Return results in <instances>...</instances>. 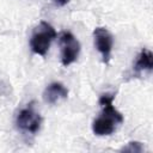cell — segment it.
<instances>
[{
  "mask_svg": "<svg viewBox=\"0 0 153 153\" xmlns=\"http://www.w3.org/2000/svg\"><path fill=\"white\" fill-rule=\"evenodd\" d=\"M114 98L112 93H103L99 97L102 112L92 122V131L97 136L111 135L116 130V127L124 121L123 115L114 106Z\"/></svg>",
  "mask_w": 153,
  "mask_h": 153,
  "instance_id": "1",
  "label": "cell"
},
{
  "mask_svg": "<svg viewBox=\"0 0 153 153\" xmlns=\"http://www.w3.org/2000/svg\"><path fill=\"white\" fill-rule=\"evenodd\" d=\"M56 38V31L51 24L42 20L32 31L30 38V48L32 53L45 56L48 53L51 42Z\"/></svg>",
  "mask_w": 153,
  "mask_h": 153,
  "instance_id": "2",
  "label": "cell"
},
{
  "mask_svg": "<svg viewBox=\"0 0 153 153\" xmlns=\"http://www.w3.org/2000/svg\"><path fill=\"white\" fill-rule=\"evenodd\" d=\"M16 124L17 128L24 133L36 134L39 130L42 124V117L35 110L33 103H30L25 108L19 110L16 117Z\"/></svg>",
  "mask_w": 153,
  "mask_h": 153,
  "instance_id": "3",
  "label": "cell"
},
{
  "mask_svg": "<svg viewBox=\"0 0 153 153\" xmlns=\"http://www.w3.org/2000/svg\"><path fill=\"white\" fill-rule=\"evenodd\" d=\"M61 45V62L65 67L76 61L80 53V43L75 36L69 31H63L60 35Z\"/></svg>",
  "mask_w": 153,
  "mask_h": 153,
  "instance_id": "4",
  "label": "cell"
},
{
  "mask_svg": "<svg viewBox=\"0 0 153 153\" xmlns=\"http://www.w3.org/2000/svg\"><path fill=\"white\" fill-rule=\"evenodd\" d=\"M93 41H94V47L102 55L103 62L108 65L111 59V51L114 45L112 35L105 27H96L93 30Z\"/></svg>",
  "mask_w": 153,
  "mask_h": 153,
  "instance_id": "5",
  "label": "cell"
},
{
  "mask_svg": "<svg viewBox=\"0 0 153 153\" xmlns=\"http://www.w3.org/2000/svg\"><path fill=\"white\" fill-rule=\"evenodd\" d=\"M68 96V90L66 86L61 82H51L49 84L44 92H43V99L45 103L53 105L56 104L61 99H66Z\"/></svg>",
  "mask_w": 153,
  "mask_h": 153,
  "instance_id": "6",
  "label": "cell"
},
{
  "mask_svg": "<svg viewBox=\"0 0 153 153\" xmlns=\"http://www.w3.org/2000/svg\"><path fill=\"white\" fill-rule=\"evenodd\" d=\"M153 69V54L148 49H142L133 66V72L135 75H140L142 72L151 73Z\"/></svg>",
  "mask_w": 153,
  "mask_h": 153,
  "instance_id": "7",
  "label": "cell"
},
{
  "mask_svg": "<svg viewBox=\"0 0 153 153\" xmlns=\"http://www.w3.org/2000/svg\"><path fill=\"white\" fill-rule=\"evenodd\" d=\"M122 151H123V152H131V153H140V152L143 151V147H142V145H141L140 142H137V141H131V142H129L126 147H123Z\"/></svg>",
  "mask_w": 153,
  "mask_h": 153,
  "instance_id": "8",
  "label": "cell"
},
{
  "mask_svg": "<svg viewBox=\"0 0 153 153\" xmlns=\"http://www.w3.org/2000/svg\"><path fill=\"white\" fill-rule=\"evenodd\" d=\"M54 2L57 5V6H65L69 2V0H54Z\"/></svg>",
  "mask_w": 153,
  "mask_h": 153,
  "instance_id": "9",
  "label": "cell"
}]
</instances>
